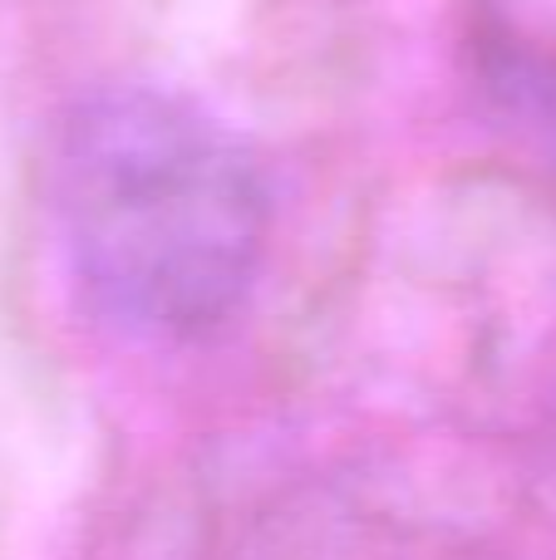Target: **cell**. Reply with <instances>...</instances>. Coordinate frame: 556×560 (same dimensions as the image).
Listing matches in <instances>:
<instances>
[{
  "label": "cell",
  "mask_w": 556,
  "mask_h": 560,
  "mask_svg": "<svg viewBox=\"0 0 556 560\" xmlns=\"http://www.w3.org/2000/svg\"><path fill=\"white\" fill-rule=\"evenodd\" d=\"M49 212L84 305L153 345L227 325L271 236L256 153L163 84H104L69 108L49 158Z\"/></svg>",
  "instance_id": "obj_1"
}]
</instances>
